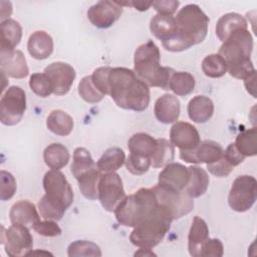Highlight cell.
<instances>
[{
	"mask_svg": "<svg viewBox=\"0 0 257 257\" xmlns=\"http://www.w3.org/2000/svg\"><path fill=\"white\" fill-rule=\"evenodd\" d=\"M257 197V182L253 176L237 177L230 189L228 204L236 212H246L255 204Z\"/></svg>",
	"mask_w": 257,
	"mask_h": 257,
	"instance_id": "ba28073f",
	"label": "cell"
},
{
	"mask_svg": "<svg viewBox=\"0 0 257 257\" xmlns=\"http://www.w3.org/2000/svg\"><path fill=\"white\" fill-rule=\"evenodd\" d=\"M178 30L196 45L203 42L208 33L209 17L197 4L185 5L177 13Z\"/></svg>",
	"mask_w": 257,
	"mask_h": 257,
	"instance_id": "8992f818",
	"label": "cell"
},
{
	"mask_svg": "<svg viewBox=\"0 0 257 257\" xmlns=\"http://www.w3.org/2000/svg\"><path fill=\"white\" fill-rule=\"evenodd\" d=\"M44 72L52 82L53 94L55 95L66 94L76 76L74 68L70 64L62 61L50 63L44 68Z\"/></svg>",
	"mask_w": 257,
	"mask_h": 257,
	"instance_id": "5bb4252c",
	"label": "cell"
},
{
	"mask_svg": "<svg viewBox=\"0 0 257 257\" xmlns=\"http://www.w3.org/2000/svg\"><path fill=\"white\" fill-rule=\"evenodd\" d=\"M208 238L209 228L206 221L199 216H195L188 236V250L190 255L201 257L203 245Z\"/></svg>",
	"mask_w": 257,
	"mask_h": 257,
	"instance_id": "ffe728a7",
	"label": "cell"
},
{
	"mask_svg": "<svg viewBox=\"0 0 257 257\" xmlns=\"http://www.w3.org/2000/svg\"><path fill=\"white\" fill-rule=\"evenodd\" d=\"M27 49L33 58L38 60L46 59L53 52V39L47 32L37 30L29 36Z\"/></svg>",
	"mask_w": 257,
	"mask_h": 257,
	"instance_id": "7402d4cb",
	"label": "cell"
},
{
	"mask_svg": "<svg viewBox=\"0 0 257 257\" xmlns=\"http://www.w3.org/2000/svg\"><path fill=\"white\" fill-rule=\"evenodd\" d=\"M202 70L208 77L219 78L227 72V64L219 53H213L203 59Z\"/></svg>",
	"mask_w": 257,
	"mask_h": 257,
	"instance_id": "8d00e7d4",
	"label": "cell"
},
{
	"mask_svg": "<svg viewBox=\"0 0 257 257\" xmlns=\"http://www.w3.org/2000/svg\"><path fill=\"white\" fill-rule=\"evenodd\" d=\"M135 255L137 256H156V254L151 250V249H148V248H140L138 252L135 253Z\"/></svg>",
	"mask_w": 257,
	"mask_h": 257,
	"instance_id": "11a10c76",
	"label": "cell"
},
{
	"mask_svg": "<svg viewBox=\"0 0 257 257\" xmlns=\"http://www.w3.org/2000/svg\"><path fill=\"white\" fill-rule=\"evenodd\" d=\"M125 197L122 181L115 172L102 174L98 183V200L104 210L113 212Z\"/></svg>",
	"mask_w": 257,
	"mask_h": 257,
	"instance_id": "7c38bea8",
	"label": "cell"
},
{
	"mask_svg": "<svg viewBox=\"0 0 257 257\" xmlns=\"http://www.w3.org/2000/svg\"><path fill=\"white\" fill-rule=\"evenodd\" d=\"M109 95L115 104L123 109L143 111L150 104L149 85L141 80L134 70L113 67L108 75Z\"/></svg>",
	"mask_w": 257,
	"mask_h": 257,
	"instance_id": "6da1fadb",
	"label": "cell"
},
{
	"mask_svg": "<svg viewBox=\"0 0 257 257\" xmlns=\"http://www.w3.org/2000/svg\"><path fill=\"white\" fill-rule=\"evenodd\" d=\"M239 28H248L246 19L238 13H227L221 16L217 21L216 35L222 42H224L233 31Z\"/></svg>",
	"mask_w": 257,
	"mask_h": 257,
	"instance_id": "83f0119b",
	"label": "cell"
},
{
	"mask_svg": "<svg viewBox=\"0 0 257 257\" xmlns=\"http://www.w3.org/2000/svg\"><path fill=\"white\" fill-rule=\"evenodd\" d=\"M1 244L4 245L8 256H27L33 249V238L28 227L21 224H12L5 232H2Z\"/></svg>",
	"mask_w": 257,
	"mask_h": 257,
	"instance_id": "30bf717a",
	"label": "cell"
},
{
	"mask_svg": "<svg viewBox=\"0 0 257 257\" xmlns=\"http://www.w3.org/2000/svg\"><path fill=\"white\" fill-rule=\"evenodd\" d=\"M38 210L40 213V216L45 220H53V221H59L62 219L64 213L66 210L62 209L61 207L57 206L56 204L49 201L45 196H42V198L38 202Z\"/></svg>",
	"mask_w": 257,
	"mask_h": 257,
	"instance_id": "60d3db41",
	"label": "cell"
},
{
	"mask_svg": "<svg viewBox=\"0 0 257 257\" xmlns=\"http://www.w3.org/2000/svg\"><path fill=\"white\" fill-rule=\"evenodd\" d=\"M195 77L187 71H175L172 74L169 89L175 94L185 96L193 92L195 88Z\"/></svg>",
	"mask_w": 257,
	"mask_h": 257,
	"instance_id": "e575fe53",
	"label": "cell"
},
{
	"mask_svg": "<svg viewBox=\"0 0 257 257\" xmlns=\"http://www.w3.org/2000/svg\"><path fill=\"white\" fill-rule=\"evenodd\" d=\"M158 209L156 194L152 188H141L125 196L114 209L116 221L125 227H136Z\"/></svg>",
	"mask_w": 257,
	"mask_h": 257,
	"instance_id": "277c9868",
	"label": "cell"
},
{
	"mask_svg": "<svg viewBox=\"0 0 257 257\" xmlns=\"http://www.w3.org/2000/svg\"><path fill=\"white\" fill-rule=\"evenodd\" d=\"M252 49L253 37L250 31L248 28H239L227 37L218 53L224 58L231 76L245 79L255 71L250 58Z\"/></svg>",
	"mask_w": 257,
	"mask_h": 257,
	"instance_id": "7a4b0ae2",
	"label": "cell"
},
{
	"mask_svg": "<svg viewBox=\"0 0 257 257\" xmlns=\"http://www.w3.org/2000/svg\"><path fill=\"white\" fill-rule=\"evenodd\" d=\"M175 159V147L166 139H157V148L152 157L153 168H163L173 163Z\"/></svg>",
	"mask_w": 257,
	"mask_h": 257,
	"instance_id": "836d02e7",
	"label": "cell"
},
{
	"mask_svg": "<svg viewBox=\"0 0 257 257\" xmlns=\"http://www.w3.org/2000/svg\"><path fill=\"white\" fill-rule=\"evenodd\" d=\"M122 7L123 6H133L135 9L139 11H146L148 10L152 5L153 1L151 2H145V1H128V2H119L117 1Z\"/></svg>",
	"mask_w": 257,
	"mask_h": 257,
	"instance_id": "816d5d0a",
	"label": "cell"
},
{
	"mask_svg": "<svg viewBox=\"0 0 257 257\" xmlns=\"http://www.w3.org/2000/svg\"><path fill=\"white\" fill-rule=\"evenodd\" d=\"M255 80H256V70L254 72H252L250 75H248L245 79H244V85L246 90L253 96L256 97V85H255Z\"/></svg>",
	"mask_w": 257,
	"mask_h": 257,
	"instance_id": "f5cc1de1",
	"label": "cell"
},
{
	"mask_svg": "<svg viewBox=\"0 0 257 257\" xmlns=\"http://www.w3.org/2000/svg\"><path fill=\"white\" fill-rule=\"evenodd\" d=\"M43 188L45 197L52 203L67 210L73 203V190L59 170H50L43 177Z\"/></svg>",
	"mask_w": 257,
	"mask_h": 257,
	"instance_id": "52a82bcc",
	"label": "cell"
},
{
	"mask_svg": "<svg viewBox=\"0 0 257 257\" xmlns=\"http://www.w3.org/2000/svg\"><path fill=\"white\" fill-rule=\"evenodd\" d=\"M0 12H1V22L5 21L7 19H9V16L12 13V4L11 2H7V1H1L0 2Z\"/></svg>",
	"mask_w": 257,
	"mask_h": 257,
	"instance_id": "db71d44e",
	"label": "cell"
},
{
	"mask_svg": "<svg viewBox=\"0 0 257 257\" xmlns=\"http://www.w3.org/2000/svg\"><path fill=\"white\" fill-rule=\"evenodd\" d=\"M187 111L189 117L197 123L208 121L214 113L212 99L205 95H196L188 103Z\"/></svg>",
	"mask_w": 257,
	"mask_h": 257,
	"instance_id": "cb8c5ba5",
	"label": "cell"
},
{
	"mask_svg": "<svg viewBox=\"0 0 257 257\" xmlns=\"http://www.w3.org/2000/svg\"><path fill=\"white\" fill-rule=\"evenodd\" d=\"M96 168V163L93 161L88 150L80 147L74 150L70 170L75 179H78L80 176Z\"/></svg>",
	"mask_w": 257,
	"mask_h": 257,
	"instance_id": "d6a6232c",
	"label": "cell"
},
{
	"mask_svg": "<svg viewBox=\"0 0 257 257\" xmlns=\"http://www.w3.org/2000/svg\"><path fill=\"white\" fill-rule=\"evenodd\" d=\"M181 104L175 94L166 93L157 98L154 105L156 118L165 124L176 122L180 116Z\"/></svg>",
	"mask_w": 257,
	"mask_h": 257,
	"instance_id": "d6986e66",
	"label": "cell"
},
{
	"mask_svg": "<svg viewBox=\"0 0 257 257\" xmlns=\"http://www.w3.org/2000/svg\"><path fill=\"white\" fill-rule=\"evenodd\" d=\"M0 69L7 76L21 79L28 75L29 68L21 50L0 51Z\"/></svg>",
	"mask_w": 257,
	"mask_h": 257,
	"instance_id": "ac0fdd59",
	"label": "cell"
},
{
	"mask_svg": "<svg viewBox=\"0 0 257 257\" xmlns=\"http://www.w3.org/2000/svg\"><path fill=\"white\" fill-rule=\"evenodd\" d=\"M126 170L136 176L144 175L151 167V159L130 154L124 162Z\"/></svg>",
	"mask_w": 257,
	"mask_h": 257,
	"instance_id": "ee69618b",
	"label": "cell"
},
{
	"mask_svg": "<svg viewBox=\"0 0 257 257\" xmlns=\"http://www.w3.org/2000/svg\"><path fill=\"white\" fill-rule=\"evenodd\" d=\"M46 126L54 135L66 137L72 132L74 121L72 116L67 112L61 109H54L46 118Z\"/></svg>",
	"mask_w": 257,
	"mask_h": 257,
	"instance_id": "484cf974",
	"label": "cell"
},
{
	"mask_svg": "<svg viewBox=\"0 0 257 257\" xmlns=\"http://www.w3.org/2000/svg\"><path fill=\"white\" fill-rule=\"evenodd\" d=\"M34 254H45V255H52L51 253L47 251H31L28 255H34Z\"/></svg>",
	"mask_w": 257,
	"mask_h": 257,
	"instance_id": "9f6ffc18",
	"label": "cell"
},
{
	"mask_svg": "<svg viewBox=\"0 0 257 257\" xmlns=\"http://www.w3.org/2000/svg\"><path fill=\"white\" fill-rule=\"evenodd\" d=\"M123 7L117 1L101 0L90 6L87 10V18L97 28L110 27L121 16Z\"/></svg>",
	"mask_w": 257,
	"mask_h": 257,
	"instance_id": "4fadbf2b",
	"label": "cell"
},
{
	"mask_svg": "<svg viewBox=\"0 0 257 257\" xmlns=\"http://www.w3.org/2000/svg\"><path fill=\"white\" fill-rule=\"evenodd\" d=\"M70 159L67 148L59 143L48 145L43 152L45 165L51 170H60L65 167Z\"/></svg>",
	"mask_w": 257,
	"mask_h": 257,
	"instance_id": "f1b7e54d",
	"label": "cell"
},
{
	"mask_svg": "<svg viewBox=\"0 0 257 257\" xmlns=\"http://www.w3.org/2000/svg\"><path fill=\"white\" fill-rule=\"evenodd\" d=\"M170 142L180 151L194 150L201 142L196 126L187 121H176L170 130Z\"/></svg>",
	"mask_w": 257,
	"mask_h": 257,
	"instance_id": "e0dca14e",
	"label": "cell"
},
{
	"mask_svg": "<svg viewBox=\"0 0 257 257\" xmlns=\"http://www.w3.org/2000/svg\"><path fill=\"white\" fill-rule=\"evenodd\" d=\"M224 157L232 167L240 165L245 160V157L239 153L234 143L230 144L226 150H224Z\"/></svg>",
	"mask_w": 257,
	"mask_h": 257,
	"instance_id": "f907efd6",
	"label": "cell"
},
{
	"mask_svg": "<svg viewBox=\"0 0 257 257\" xmlns=\"http://www.w3.org/2000/svg\"><path fill=\"white\" fill-rule=\"evenodd\" d=\"M235 146L239 153L246 157H254L257 154L256 145V127H251L241 132L235 141Z\"/></svg>",
	"mask_w": 257,
	"mask_h": 257,
	"instance_id": "d590c367",
	"label": "cell"
},
{
	"mask_svg": "<svg viewBox=\"0 0 257 257\" xmlns=\"http://www.w3.org/2000/svg\"><path fill=\"white\" fill-rule=\"evenodd\" d=\"M173 221L169 211L158 204V209L152 216L134 227L130 241L139 248L152 249L163 241Z\"/></svg>",
	"mask_w": 257,
	"mask_h": 257,
	"instance_id": "5b68a950",
	"label": "cell"
},
{
	"mask_svg": "<svg viewBox=\"0 0 257 257\" xmlns=\"http://www.w3.org/2000/svg\"><path fill=\"white\" fill-rule=\"evenodd\" d=\"M190 180V170L180 163H171L159 174L158 185L169 190L185 192Z\"/></svg>",
	"mask_w": 257,
	"mask_h": 257,
	"instance_id": "2e32d148",
	"label": "cell"
},
{
	"mask_svg": "<svg viewBox=\"0 0 257 257\" xmlns=\"http://www.w3.org/2000/svg\"><path fill=\"white\" fill-rule=\"evenodd\" d=\"M150 30L155 37L164 41L177 31L176 19L172 15L157 14L150 21Z\"/></svg>",
	"mask_w": 257,
	"mask_h": 257,
	"instance_id": "f546056e",
	"label": "cell"
},
{
	"mask_svg": "<svg viewBox=\"0 0 257 257\" xmlns=\"http://www.w3.org/2000/svg\"><path fill=\"white\" fill-rule=\"evenodd\" d=\"M134 71L149 86L169 89L170 80L175 70L161 65V53L153 40L141 44L135 51Z\"/></svg>",
	"mask_w": 257,
	"mask_h": 257,
	"instance_id": "3957f363",
	"label": "cell"
},
{
	"mask_svg": "<svg viewBox=\"0 0 257 257\" xmlns=\"http://www.w3.org/2000/svg\"><path fill=\"white\" fill-rule=\"evenodd\" d=\"M101 176L102 172L96 168L76 179L78 188L84 198L88 200L98 199V183Z\"/></svg>",
	"mask_w": 257,
	"mask_h": 257,
	"instance_id": "1f68e13d",
	"label": "cell"
},
{
	"mask_svg": "<svg viewBox=\"0 0 257 257\" xmlns=\"http://www.w3.org/2000/svg\"><path fill=\"white\" fill-rule=\"evenodd\" d=\"M224 254L223 243L217 238H208L204 243L201 257H221Z\"/></svg>",
	"mask_w": 257,
	"mask_h": 257,
	"instance_id": "7dc6e473",
	"label": "cell"
},
{
	"mask_svg": "<svg viewBox=\"0 0 257 257\" xmlns=\"http://www.w3.org/2000/svg\"><path fill=\"white\" fill-rule=\"evenodd\" d=\"M26 110L25 91L12 85L2 94L0 100V120L5 125H15L23 117Z\"/></svg>",
	"mask_w": 257,
	"mask_h": 257,
	"instance_id": "9c48e42d",
	"label": "cell"
},
{
	"mask_svg": "<svg viewBox=\"0 0 257 257\" xmlns=\"http://www.w3.org/2000/svg\"><path fill=\"white\" fill-rule=\"evenodd\" d=\"M130 154L150 158L155 154L157 148V140L145 133H137L131 137L127 142Z\"/></svg>",
	"mask_w": 257,
	"mask_h": 257,
	"instance_id": "d4e9b609",
	"label": "cell"
},
{
	"mask_svg": "<svg viewBox=\"0 0 257 257\" xmlns=\"http://www.w3.org/2000/svg\"><path fill=\"white\" fill-rule=\"evenodd\" d=\"M156 194L158 204L172 215L173 219H180L189 214L194 208L193 198L185 192L165 189L158 184L152 188Z\"/></svg>",
	"mask_w": 257,
	"mask_h": 257,
	"instance_id": "8fae6325",
	"label": "cell"
},
{
	"mask_svg": "<svg viewBox=\"0 0 257 257\" xmlns=\"http://www.w3.org/2000/svg\"><path fill=\"white\" fill-rule=\"evenodd\" d=\"M234 167H232L228 161L225 159L224 157V154H223V157L218 160L217 162L215 163H212V164H209L207 165V169L208 171L216 176V177H220V178H223V177H227L233 170Z\"/></svg>",
	"mask_w": 257,
	"mask_h": 257,
	"instance_id": "c3c4849f",
	"label": "cell"
},
{
	"mask_svg": "<svg viewBox=\"0 0 257 257\" xmlns=\"http://www.w3.org/2000/svg\"><path fill=\"white\" fill-rule=\"evenodd\" d=\"M162 44L166 50L171 52L184 51L194 45L188 37H186L178 30V27L177 31L173 35H171L168 39L162 41Z\"/></svg>",
	"mask_w": 257,
	"mask_h": 257,
	"instance_id": "b9f144b4",
	"label": "cell"
},
{
	"mask_svg": "<svg viewBox=\"0 0 257 257\" xmlns=\"http://www.w3.org/2000/svg\"><path fill=\"white\" fill-rule=\"evenodd\" d=\"M31 90L40 97H47L53 93V85L45 72L33 73L29 78Z\"/></svg>",
	"mask_w": 257,
	"mask_h": 257,
	"instance_id": "f35d334b",
	"label": "cell"
},
{
	"mask_svg": "<svg viewBox=\"0 0 257 257\" xmlns=\"http://www.w3.org/2000/svg\"><path fill=\"white\" fill-rule=\"evenodd\" d=\"M223 147L214 141H203L194 149L190 151H180V158L186 163L203 164L206 165L217 162L223 157Z\"/></svg>",
	"mask_w": 257,
	"mask_h": 257,
	"instance_id": "9a60e30c",
	"label": "cell"
},
{
	"mask_svg": "<svg viewBox=\"0 0 257 257\" xmlns=\"http://www.w3.org/2000/svg\"><path fill=\"white\" fill-rule=\"evenodd\" d=\"M32 228L36 233L45 237H56L61 234L60 227L56 224V221L53 220H39L32 226Z\"/></svg>",
	"mask_w": 257,
	"mask_h": 257,
	"instance_id": "bcb514c9",
	"label": "cell"
},
{
	"mask_svg": "<svg viewBox=\"0 0 257 257\" xmlns=\"http://www.w3.org/2000/svg\"><path fill=\"white\" fill-rule=\"evenodd\" d=\"M22 27L18 21L7 19L0 24V51H12L20 43Z\"/></svg>",
	"mask_w": 257,
	"mask_h": 257,
	"instance_id": "603a6c76",
	"label": "cell"
},
{
	"mask_svg": "<svg viewBox=\"0 0 257 257\" xmlns=\"http://www.w3.org/2000/svg\"><path fill=\"white\" fill-rule=\"evenodd\" d=\"M78 94L80 97L89 103H96L99 102L103 98V94L99 92L96 87L94 86L91 75H86L80 79L77 86Z\"/></svg>",
	"mask_w": 257,
	"mask_h": 257,
	"instance_id": "ab89813d",
	"label": "cell"
},
{
	"mask_svg": "<svg viewBox=\"0 0 257 257\" xmlns=\"http://www.w3.org/2000/svg\"><path fill=\"white\" fill-rule=\"evenodd\" d=\"M110 69H111V67H109V66H101V67L96 68L91 74V79H92L94 86L103 95L109 94L108 75H109Z\"/></svg>",
	"mask_w": 257,
	"mask_h": 257,
	"instance_id": "f6af8a7d",
	"label": "cell"
},
{
	"mask_svg": "<svg viewBox=\"0 0 257 257\" xmlns=\"http://www.w3.org/2000/svg\"><path fill=\"white\" fill-rule=\"evenodd\" d=\"M9 218L12 224H21L26 227H32L40 220L35 205L28 200H20L13 204Z\"/></svg>",
	"mask_w": 257,
	"mask_h": 257,
	"instance_id": "44dd1931",
	"label": "cell"
},
{
	"mask_svg": "<svg viewBox=\"0 0 257 257\" xmlns=\"http://www.w3.org/2000/svg\"><path fill=\"white\" fill-rule=\"evenodd\" d=\"M190 180L185 189V193L191 198H199L203 196L209 186V177L207 172L199 166H191Z\"/></svg>",
	"mask_w": 257,
	"mask_h": 257,
	"instance_id": "4316f807",
	"label": "cell"
},
{
	"mask_svg": "<svg viewBox=\"0 0 257 257\" xmlns=\"http://www.w3.org/2000/svg\"><path fill=\"white\" fill-rule=\"evenodd\" d=\"M180 5L179 1L166 0V1H153V7L158 14L173 15Z\"/></svg>",
	"mask_w": 257,
	"mask_h": 257,
	"instance_id": "681fc988",
	"label": "cell"
},
{
	"mask_svg": "<svg viewBox=\"0 0 257 257\" xmlns=\"http://www.w3.org/2000/svg\"><path fill=\"white\" fill-rule=\"evenodd\" d=\"M67 255L69 257L75 256H93L99 257L102 255L98 245L87 240H76L69 244L67 248Z\"/></svg>",
	"mask_w": 257,
	"mask_h": 257,
	"instance_id": "74e56055",
	"label": "cell"
},
{
	"mask_svg": "<svg viewBox=\"0 0 257 257\" xmlns=\"http://www.w3.org/2000/svg\"><path fill=\"white\" fill-rule=\"evenodd\" d=\"M17 189L16 180L13 175L7 171L0 172V199L1 201L10 200Z\"/></svg>",
	"mask_w": 257,
	"mask_h": 257,
	"instance_id": "7bdbcfd3",
	"label": "cell"
},
{
	"mask_svg": "<svg viewBox=\"0 0 257 257\" xmlns=\"http://www.w3.org/2000/svg\"><path fill=\"white\" fill-rule=\"evenodd\" d=\"M125 162L124 152L117 147L107 149L96 162V167L102 173H111L118 170Z\"/></svg>",
	"mask_w": 257,
	"mask_h": 257,
	"instance_id": "4dcf8cb0",
	"label": "cell"
}]
</instances>
